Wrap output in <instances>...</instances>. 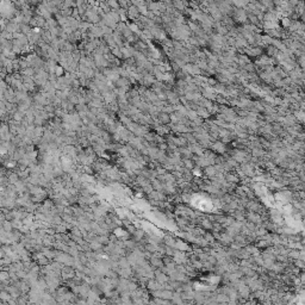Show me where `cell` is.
Segmentation results:
<instances>
[{
	"instance_id": "6da1fadb",
	"label": "cell",
	"mask_w": 305,
	"mask_h": 305,
	"mask_svg": "<svg viewBox=\"0 0 305 305\" xmlns=\"http://www.w3.org/2000/svg\"><path fill=\"white\" fill-rule=\"evenodd\" d=\"M128 17L130 18V19H133V20H137L140 17H141V13H140V10L136 7V6H130L129 9H128Z\"/></svg>"
},
{
	"instance_id": "7a4b0ae2",
	"label": "cell",
	"mask_w": 305,
	"mask_h": 305,
	"mask_svg": "<svg viewBox=\"0 0 305 305\" xmlns=\"http://www.w3.org/2000/svg\"><path fill=\"white\" fill-rule=\"evenodd\" d=\"M20 30H22V34L25 35V36H29V35L32 32V27H31L30 25H26V24L20 25Z\"/></svg>"
}]
</instances>
